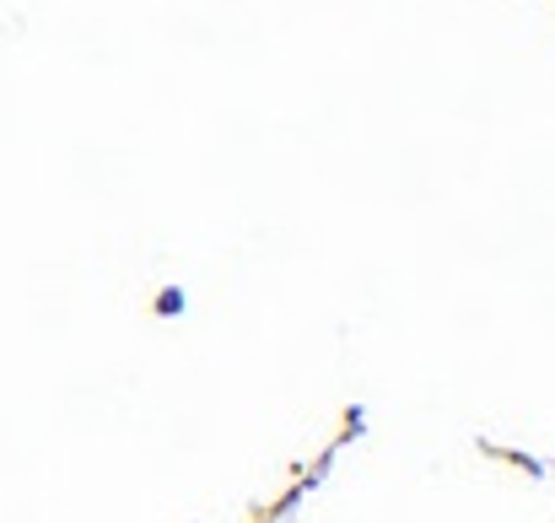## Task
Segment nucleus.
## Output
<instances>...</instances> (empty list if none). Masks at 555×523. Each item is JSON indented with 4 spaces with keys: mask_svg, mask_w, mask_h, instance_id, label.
Segmentation results:
<instances>
[{
    "mask_svg": "<svg viewBox=\"0 0 555 523\" xmlns=\"http://www.w3.org/2000/svg\"><path fill=\"white\" fill-rule=\"evenodd\" d=\"M179 308H184V292H179V286L157 297V314H179Z\"/></svg>",
    "mask_w": 555,
    "mask_h": 523,
    "instance_id": "f257e3e1",
    "label": "nucleus"
}]
</instances>
